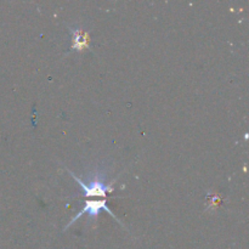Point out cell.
Returning <instances> with one entry per match:
<instances>
[{"mask_svg": "<svg viewBox=\"0 0 249 249\" xmlns=\"http://www.w3.org/2000/svg\"><path fill=\"white\" fill-rule=\"evenodd\" d=\"M71 175H72L73 179L79 184V186L82 187L85 197L106 196L107 192L113 191V187H112L111 185L105 182V178L102 179L101 174H95L94 178L90 179L88 182H83L82 180H80L78 177H75V174H73V173H71Z\"/></svg>", "mask_w": 249, "mask_h": 249, "instance_id": "cell-1", "label": "cell"}, {"mask_svg": "<svg viewBox=\"0 0 249 249\" xmlns=\"http://www.w3.org/2000/svg\"><path fill=\"white\" fill-rule=\"evenodd\" d=\"M101 209H105V211H106L107 213L109 214V215L113 216V218H116V216H114V214L112 213V212L109 211L108 208H107L106 201H88L87 203H85V206L83 207L82 211H80L79 213H78L77 215H75L74 218L72 219V221L68 224V226L72 225V224L74 223L75 220H78V219H79L82 215H84V214H88L90 218H96V216L99 215V213H100V211H101ZM68 226H67V228H68Z\"/></svg>", "mask_w": 249, "mask_h": 249, "instance_id": "cell-2", "label": "cell"}, {"mask_svg": "<svg viewBox=\"0 0 249 249\" xmlns=\"http://www.w3.org/2000/svg\"><path fill=\"white\" fill-rule=\"evenodd\" d=\"M71 32L73 34V49L79 51L84 50V48L88 46V41H89L87 33L79 31V29H71Z\"/></svg>", "mask_w": 249, "mask_h": 249, "instance_id": "cell-3", "label": "cell"}]
</instances>
